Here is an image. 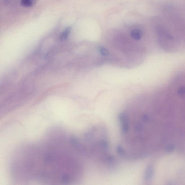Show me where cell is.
<instances>
[{
  "label": "cell",
  "instance_id": "8992f818",
  "mask_svg": "<svg viewBox=\"0 0 185 185\" xmlns=\"http://www.w3.org/2000/svg\"><path fill=\"white\" fill-rule=\"evenodd\" d=\"M99 51L100 54L104 56H107L109 55V50L103 46L100 47L99 48Z\"/></svg>",
  "mask_w": 185,
  "mask_h": 185
},
{
  "label": "cell",
  "instance_id": "3957f363",
  "mask_svg": "<svg viewBox=\"0 0 185 185\" xmlns=\"http://www.w3.org/2000/svg\"><path fill=\"white\" fill-rule=\"evenodd\" d=\"M142 35V32L141 30L137 29L133 30L131 33L132 38L136 41L139 40L141 39Z\"/></svg>",
  "mask_w": 185,
  "mask_h": 185
},
{
  "label": "cell",
  "instance_id": "52a82bcc",
  "mask_svg": "<svg viewBox=\"0 0 185 185\" xmlns=\"http://www.w3.org/2000/svg\"><path fill=\"white\" fill-rule=\"evenodd\" d=\"M179 94L181 96H185V88L182 87L179 89Z\"/></svg>",
  "mask_w": 185,
  "mask_h": 185
},
{
  "label": "cell",
  "instance_id": "5b68a950",
  "mask_svg": "<svg viewBox=\"0 0 185 185\" xmlns=\"http://www.w3.org/2000/svg\"><path fill=\"white\" fill-rule=\"evenodd\" d=\"M21 4L26 7H30L33 6L34 3L31 0H21Z\"/></svg>",
  "mask_w": 185,
  "mask_h": 185
},
{
  "label": "cell",
  "instance_id": "277c9868",
  "mask_svg": "<svg viewBox=\"0 0 185 185\" xmlns=\"http://www.w3.org/2000/svg\"><path fill=\"white\" fill-rule=\"evenodd\" d=\"M71 28L70 27H68L62 32L60 36V40H65L67 39L70 33Z\"/></svg>",
  "mask_w": 185,
  "mask_h": 185
},
{
  "label": "cell",
  "instance_id": "6da1fadb",
  "mask_svg": "<svg viewBox=\"0 0 185 185\" xmlns=\"http://www.w3.org/2000/svg\"><path fill=\"white\" fill-rule=\"evenodd\" d=\"M48 147L41 153V164L38 168L39 178L53 182H71L78 165L70 152L65 147Z\"/></svg>",
  "mask_w": 185,
  "mask_h": 185
},
{
  "label": "cell",
  "instance_id": "7a4b0ae2",
  "mask_svg": "<svg viewBox=\"0 0 185 185\" xmlns=\"http://www.w3.org/2000/svg\"><path fill=\"white\" fill-rule=\"evenodd\" d=\"M122 133L125 134L128 132L129 124L128 116L125 113H121L119 116Z\"/></svg>",
  "mask_w": 185,
  "mask_h": 185
}]
</instances>
